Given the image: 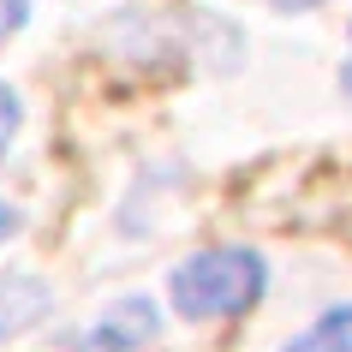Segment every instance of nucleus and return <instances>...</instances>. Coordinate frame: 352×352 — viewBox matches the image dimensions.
<instances>
[{"label":"nucleus","instance_id":"nucleus-1","mask_svg":"<svg viewBox=\"0 0 352 352\" xmlns=\"http://www.w3.org/2000/svg\"><path fill=\"white\" fill-rule=\"evenodd\" d=\"M263 298V257L245 245H215L173 269V305L191 322H221Z\"/></svg>","mask_w":352,"mask_h":352},{"label":"nucleus","instance_id":"nucleus-2","mask_svg":"<svg viewBox=\"0 0 352 352\" xmlns=\"http://www.w3.org/2000/svg\"><path fill=\"white\" fill-rule=\"evenodd\" d=\"M155 340V305L149 298H120L102 311V322L84 329V352H144Z\"/></svg>","mask_w":352,"mask_h":352},{"label":"nucleus","instance_id":"nucleus-3","mask_svg":"<svg viewBox=\"0 0 352 352\" xmlns=\"http://www.w3.org/2000/svg\"><path fill=\"white\" fill-rule=\"evenodd\" d=\"M42 311H48V287L30 275H6L0 280V346L12 334H24L30 322H42Z\"/></svg>","mask_w":352,"mask_h":352},{"label":"nucleus","instance_id":"nucleus-4","mask_svg":"<svg viewBox=\"0 0 352 352\" xmlns=\"http://www.w3.org/2000/svg\"><path fill=\"white\" fill-rule=\"evenodd\" d=\"M280 352H352V305H346V311H329L322 322H311L305 334H293Z\"/></svg>","mask_w":352,"mask_h":352},{"label":"nucleus","instance_id":"nucleus-5","mask_svg":"<svg viewBox=\"0 0 352 352\" xmlns=\"http://www.w3.org/2000/svg\"><path fill=\"white\" fill-rule=\"evenodd\" d=\"M12 138H19V96L0 84V155H6V144H12Z\"/></svg>","mask_w":352,"mask_h":352},{"label":"nucleus","instance_id":"nucleus-6","mask_svg":"<svg viewBox=\"0 0 352 352\" xmlns=\"http://www.w3.org/2000/svg\"><path fill=\"white\" fill-rule=\"evenodd\" d=\"M24 19H30V0H0V42H6V36H19Z\"/></svg>","mask_w":352,"mask_h":352},{"label":"nucleus","instance_id":"nucleus-7","mask_svg":"<svg viewBox=\"0 0 352 352\" xmlns=\"http://www.w3.org/2000/svg\"><path fill=\"white\" fill-rule=\"evenodd\" d=\"M6 233H12V209L0 204V239H6Z\"/></svg>","mask_w":352,"mask_h":352},{"label":"nucleus","instance_id":"nucleus-8","mask_svg":"<svg viewBox=\"0 0 352 352\" xmlns=\"http://www.w3.org/2000/svg\"><path fill=\"white\" fill-rule=\"evenodd\" d=\"M275 6H316V0H275Z\"/></svg>","mask_w":352,"mask_h":352},{"label":"nucleus","instance_id":"nucleus-9","mask_svg":"<svg viewBox=\"0 0 352 352\" xmlns=\"http://www.w3.org/2000/svg\"><path fill=\"white\" fill-rule=\"evenodd\" d=\"M340 84H346V96H352V66H346V72H340Z\"/></svg>","mask_w":352,"mask_h":352}]
</instances>
